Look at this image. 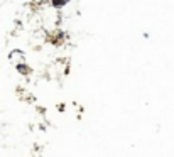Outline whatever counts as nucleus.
I'll return each instance as SVG.
<instances>
[{
  "label": "nucleus",
  "instance_id": "nucleus-1",
  "mask_svg": "<svg viewBox=\"0 0 174 157\" xmlns=\"http://www.w3.org/2000/svg\"><path fill=\"white\" fill-rule=\"evenodd\" d=\"M61 4H64V0H54V5L56 7H61Z\"/></svg>",
  "mask_w": 174,
  "mask_h": 157
}]
</instances>
